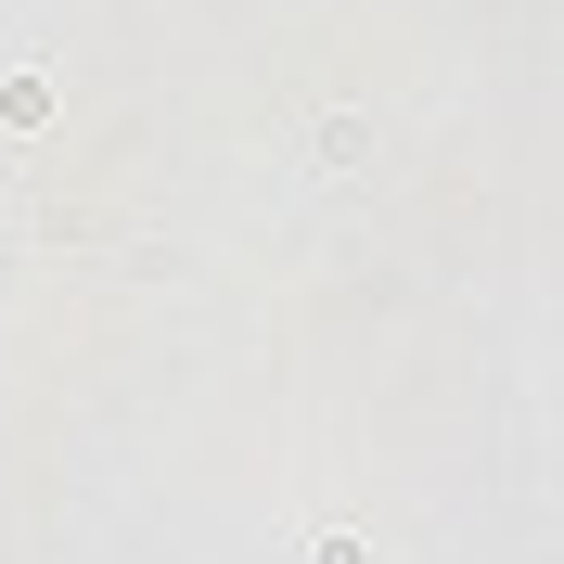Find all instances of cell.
Instances as JSON below:
<instances>
[{"mask_svg": "<svg viewBox=\"0 0 564 564\" xmlns=\"http://www.w3.org/2000/svg\"><path fill=\"white\" fill-rule=\"evenodd\" d=\"M308 564H372V552H359V539H321V552H308Z\"/></svg>", "mask_w": 564, "mask_h": 564, "instance_id": "1", "label": "cell"}]
</instances>
